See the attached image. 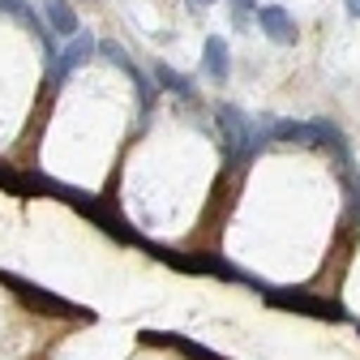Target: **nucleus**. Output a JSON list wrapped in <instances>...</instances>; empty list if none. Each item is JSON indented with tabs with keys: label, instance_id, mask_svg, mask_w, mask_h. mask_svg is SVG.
Segmentation results:
<instances>
[{
	"label": "nucleus",
	"instance_id": "nucleus-8",
	"mask_svg": "<svg viewBox=\"0 0 360 360\" xmlns=\"http://www.w3.org/2000/svg\"><path fill=\"white\" fill-rule=\"evenodd\" d=\"M253 13H257V0H232V18H236V26H249Z\"/></svg>",
	"mask_w": 360,
	"mask_h": 360
},
{
	"label": "nucleus",
	"instance_id": "nucleus-9",
	"mask_svg": "<svg viewBox=\"0 0 360 360\" xmlns=\"http://www.w3.org/2000/svg\"><path fill=\"white\" fill-rule=\"evenodd\" d=\"M347 202H352V219L360 223V176L347 172Z\"/></svg>",
	"mask_w": 360,
	"mask_h": 360
},
{
	"label": "nucleus",
	"instance_id": "nucleus-4",
	"mask_svg": "<svg viewBox=\"0 0 360 360\" xmlns=\"http://www.w3.org/2000/svg\"><path fill=\"white\" fill-rule=\"evenodd\" d=\"M43 26H48V34H56V39H73L82 30L69 0H43Z\"/></svg>",
	"mask_w": 360,
	"mask_h": 360
},
{
	"label": "nucleus",
	"instance_id": "nucleus-12",
	"mask_svg": "<svg viewBox=\"0 0 360 360\" xmlns=\"http://www.w3.org/2000/svg\"><path fill=\"white\" fill-rule=\"evenodd\" d=\"M189 5H198V9H210V5H214V0H189Z\"/></svg>",
	"mask_w": 360,
	"mask_h": 360
},
{
	"label": "nucleus",
	"instance_id": "nucleus-7",
	"mask_svg": "<svg viewBox=\"0 0 360 360\" xmlns=\"http://www.w3.org/2000/svg\"><path fill=\"white\" fill-rule=\"evenodd\" d=\"M155 82H159V86H167L176 99H193V82H189V77H180L172 65H155Z\"/></svg>",
	"mask_w": 360,
	"mask_h": 360
},
{
	"label": "nucleus",
	"instance_id": "nucleus-10",
	"mask_svg": "<svg viewBox=\"0 0 360 360\" xmlns=\"http://www.w3.org/2000/svg\"><path fill=\"white\" fill-rule=\"evenodd\" d=\"M0 9H5V13H13V18H18V13L26 9V0H0Z\"/></svg>",
	"mask_w": 360,
	"mask_h": 360
},
{
	"label": "nucleus",
	"instance_id": "nucleus-3",
	"mask_svg": "<svg viewBox=\"0 0 360 360\" xmlns=\"http://www.w3.org/2000/svg\"><path fill=\"white\" fill-rule=\"evenodd\" d=\"M257 26H262V34L266 39H275V43H296V22H292V13L283 9V5H257Z\"/></svg>",
	"mask_w": 360,
	"mask_h": 360
},
{
	"label": "nucleus",
	"instance_id": "nucleus-5",
	"mask_svg": "<svg viewBox=\"0 0 360 360\" xmlns=\"http://www.w3.org/2000/svg\"><path fill=\"white\" fill-rule=\"evenodd\" d=\"M95 52H103V56H108V60H112L116 69H124V73L133 77V86H138V95H142V108H150V103H155V95H150V82H146V77L138 73V65H133V60H129V52L120 48V43H112V39H103V43H99V48H95Z\"/></svg>",
	"mask_w": 360,
	"mask_h": 360
},
{
	"label": "nucleus",
	"instance_id": "nucleus-6",
	"mask_svg": "<svg viewBox=\"0 0 360 360\" xmlns=\"http://www.w3.org/2000/svg\"><path fill=\"white\" fill-rule=\"evenodd\" d=\"M202 65H206V77H210V82H228V73H232V52H228V39H223V34H210V39H206Z\"/></svg>",
	"mask_w": 360,
	"mask_h": 360
},
{
	"label": "nucleus",
	"instance_id": "nucleus-11",
	"mask_svg": "<svg viewBox=\"0 0 360 360\" xmlns=\"http://www.w3.org/2000/svg\"><path fill=\"white\" fill-rule=\"evenodd\" d=\"M343 9H347L352 18H360V0H343Z\"/></svg>",
	"mask_w": 360,
	"mask_h": 360
},
{
	"label": "nucleus",
	"instance_id": "nucleus-1",
	"mask_svg": "<svg viewBox=\"0 0 360 360\" xmlns=\"http://www.w3.org/2000/svg\"><path fill=\"white\" fill-rule=\"evenodd\" d=\"M219 124H223V138H228V155L236 159V163H245L257 146H266L270 142V120L266 124H257V120H249L240 108H219Z\"/></svg>",
	"mask_w": 360,
	"mask_h": 360
},
{
	"label": "nucleus",
	"instance_id": "nucleus-2",
	"mask_svg": "<svg viewBox=\"0 0 360 360\" xmlns=\"http://www.w3.org/2000/svg\"><path fill=\"white\" fill-rule=\"evenodd\" d=\"M95 48H99V43L90 39L86 30H77V34L69 39V48H65L60 56H52V69H48V77H52V82L60 86V82H65V77H69L73 69H82V65H86L90 56H95Z\"/></svg>",
	"mask_w": 360,
	"mask_h": 360
}]
</instances>
